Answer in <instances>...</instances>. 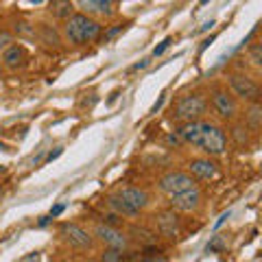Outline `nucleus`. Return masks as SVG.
<instances>
[{
  "instance_id": "obj_1",
  "label": "nucleus",
  "mask_w": 262,
  "mask_h": 262,
  "mask_svg": "<svg viewBox=\"0 0 262 262\" xmlns=\"http://www.w3.org/2000/svg\"><path fill=\"white\" fill-rule=\"evenodd\" d=\"M63 35L70 44H90L101 35V24L96 20H92L90 15L85 13H72L68 20H66V27H63Z\"/></svg>"
},
{
  "instance_id": "obj_2",
  "label": "nucleus",
  "mask_w": 262,
  "mask_h": 262,
  "mask_svg": "<svg viewBox=\"0 0 262 262\" xmlns=\"http://www.w3.org/2000/svg\"><path fill=\"white\" fill-rule=\"evenodd\" d=\"M203 112H206V98L201 94H188V96H182L175 103L173 118L184 120V122H194Z\"/></svg>"
},
{
  "instance_id": "obj_3",
  "label": "nucleus",
  "mask_w": 262,
  "mask_h": 262,
  "mask_svg": "<svg viewBox=\"0 0 262 262\" xmlns=\"http://www.w3.org/2000/svg\"><path fill=\"white\" fill-rule=\"evenodd\" d=\"M227 146V136L221 127H214L210 122H203V140H201V151L208 155H223Z\"/></svg>"
},
{
  "instance_id": "obj_4",
  "label": "nucleus",
  "mask_w": 262,
  "mask_h": 262,
  "mask_svg": "<svg viewBox=\"0 0 262 262\" xmlns=\"http://www.w3.org/2000/svg\"><path fill=\"white\" fill-rule=\"evenodd\" d=\"M160 190L166 192V194H179V192H186L190 190V188H194V179L188 175V173H182V170H173V173H166L160 182Z\"/></svg>"
},
{
  "instance_id": "obj_5",
  "label": "nucleus",
  "mask_w": 262,
  "mask_h": 262,
  "mask_svg": "<svg viewBox=\"0 0 262 262\" xmlns=\"http://www.w3.org/2000/svg\"><path fill=\"white\" fill-rule=\"evenodd\" d=\"M229 85H232V92L243 101H258V83L251 77L236 72L229 77Z\"/></svg>"
},
{
  "instance_id": "obj_6",
  "label": "nucleus",
  "mask_w": 262,
  "mask_h": 262,
  "mask_svg": "<svg viewBox=\"0 0 262 262\" xmlns=\"http://www.w3.org/2000/svg\"><path fill=\"white\" fill-rule=\"evenodd\" d=\"M94 236L101 243H105L110 249H116V251H120V249H125L127 247V236L120 232V229H116V227H112V225H105V223H98L96 227H94Z\"/></svg>"
},
{
  "instance_id": "obj_7",
  "label": "nucleus",
  "mask_w": 262,
  "mask_h": 262,
  "mask_svg": "<svg viewBox=\"0 0 262 262\" xmlns=\"http://www.w3.org/2000/svg\"><path fill=\"white\" fill-rule=\"evenodd\" d=\"M212 105L221 118H234L238 114V103H236V96L227 90H216L214 96H212Z\"/></svg>"
},
{
  "instance_id": "obj_8",
  "label": "nucleus",
  "mask_w": 262,
  "mask_h": 262,
  "mask_svg": "<svg viewBox=\"0 0 262 262\" xmlns=\"http://www.w3.org/2000/svg\"><path fill=\"white\" fill-rule=\"evenodd\" d=\"M199 206H201V190L196 186L190 188V190H186V192L170 196V208L179 210V212H194Z\"/></svg>"
},
{
  "instance_id": "obj_9",
  "label": "nucleus",
  "mask_w": 262,
  "mask_h": 262,
  "mask_svg": "<svg viewBox=\"0 0 262 262\" xmlns=\"http://www.w3.org/2000/svg\"><path fill=\"white\" fill-rule=\"evenodd\" d=\"M61 234H63V238L72 245V247H79V249L92 247V236H90L83 227H79L77 223H63L61 225Z\"/></svg>"
},
{
  "instance_id": "obj_10",
  "label": "nucleus",
  "mask_w": 262,
  "mask_h": 262,
  "mask_svg": "<svg viewBox=\"0 0 262 262\" xmlns=\"http://www.w3.org/2000/svg\"><path fill=\"white\" fill-rule=\"evenodd\" d=\"M122 201H127L131 208H136L138 212L144 210L149 206V192L142 190V188H136V186H122L120 190L116 192Z\"/></svg>"
},
{
  "instance_id": "obj_11",
  "label": "nucleus",
  "mask_w": 262,
  "mask_h": 262,
  "mask_svg": "<svg viewBox=\"0 0 262 262\" xmlns=\"http://www.w3.org/2000/svg\"><path fill=\"white\" fill-rule=\"evenodd\" d=\"M179 140H184L186 144H192L196 149H201V140H203V122L194 120V122H184L177 129Z\"/></svg>"
},
{
  "instance_id": "obj_12",
  "label": "nucleus",
  "mask_w": 262,
  "mask_h": 262,
  "mask_svg": "<svg viewBox=\"0 0 262 262\" xmlns=\"http://www.w3.org/2000/svg\"><path fill=\"white\" fill-rule=\"evenodd\" d=\"M190 173H192L190 177L203 179V182H210V179L219 177V168H216V164L212 162V160L201 158V160H192L190 162Z\"/></svg>"
},
{
  "instance_id": "obj_13",
  "label": "nucleus",
  "mask_w": 262,
  "mask_h": 262,
  "mask_svg": "<svg viewBox=\"0 0 262 262\" xmlns=\"http://www.w3.org/2000/svg\"><path fill=\"white\" fill-rule=\"evenodd\" d=\"M158 229H160L162 236H166V238H177L179 223H177L175 212H162V214H158Z\"/></svg>"
},
{
  "instance_id": "obj_14",
  "label": "nucleus",
  "mask_w": 262,
  "mask_h": 262,
  "mask_svg": "<svg viewBox=\"0 0 262 262\" xmlns=\"http://www.w3.org/2000/svg\"><path fill=\"white\" fill-rule=\"evenodd\" d=\"M79 7L85 13H101V15L114 13V3H110V0H81Z\"/></svg>"
},
{
  "instance_id": "obj_15",
  "label": "nucleus",
  "mask_w": 262,
  "mask_h": 262,
  "mask_svg": "<svg viewBox=\"0 0 262 262\" xmlns=\"http://www.w3.org/2000/svg\"><path fill=\"white\" fill-rule=\"evenodd\" d=\"M107 203H110V208H112L114 212H116V214H122V216H131V219L140 214V212H138L136 208H131L127 201H122L118 194H112L110 199H107Z\"/></svg>"
},
{
  "instance_id": "obj_16",
  "label": "nucleus",
  "mask_w": 262,
  "mask_h": 262,
  "mask_svg": "<svg viewBox=\"0 0 262 262\" xmlns=\"http://www.w3.org/2000/svg\"><path fill=\"white\" fill-rule=\"evenodd\" d=\"M22 59H24V51L20 46H9L7 51L3 53V66H7V68H11V70H15L18 66L22 63Z\"/></svg>"
},
{
  "instance_id": "obj_17",
  "label": "nucleus",
  "mask_w": 262,
  "mask_h": 262,
  "mask_svg": "<svg viewBox=\"0 0 262 262\" xmlns=\"http://www.w3.org/2000/svg\"><path fill=\"white\" fill-rule=\"evenodd\" d=\"M247 122H249V127L253 131L260 129V125H262V110H260V103L258 101H253L251 107L247 110Z\"/></svg>"
},
{
  "instance_id": "obj_18",
  "label": "nucleus",
  "mask_w": 262,
  "mask_h": 262,
  "mask_svg": "<svg viewBox=\"0 0 262 262\" xmlns=\"http://www.w3.org/2000/svg\"><path fill=\"white\" fill-rule=\"evenodd\" d=\"M53 13L55 18L59 20H68L72 13H75V5L72 3H53Z\"/></svg>"
},
{
  "instance_id": "obj_19",
  "label": "nucleus",
  "mask_w": 262,
  "mask_h": 262,
  "mask_svg": "<svg viewBox=\"0 0 262 262\" xmlns=\"http://www.w3.org/2000/svg\"><path fill=\"white\" fill-rule=\"evenodd\" d=\"M39 35H42V42L46 46H57V44H59V35H57V33L48 27V24H42V27H39Z\"/></svg>"
},
{
  "instance_id": "obj_20",
  "label": "nucleus",
  "mask_w": 262,
  "mask_h": 262,
  "mask_svg": "<svg viewBox=\"0 0 262 262\" xmlns=\"http://www.w3.org/2000/svg\"><path fill=\"white\" fill-rule=\"evenodd\" d=\"M249 61L253 66H260L262 63V44H253L249 48Z\"/></svg>"
},
{
  "instance_id": "obj_21",
  "label": "nucleus",
  "mask_w": 262,
  "mask_h": 262,
  "mask_svg": "<svg viewBox=\"0 0 262 262\" xmlns=\"http://www.w3.org/2000/svg\"><path fill=\"white\" fill-rule=\"evenodd\" d=\"M101 262H120V251H116V249H107V251H103Z\"/></svg>"
},
{
  "instance_id": "obj_22",
  "label": "nucleus",
  "mask_w": 262,
  "mask_h": 262,
  "mask_svg": "<svg viewBox=\"0 0 262 262\" xmlns=\"http://www.w3.org/2000/svg\"><path fill=\"white\" fill-rule=\"evenodd\" d=\"M170 44H173V37H166V39H162V42H160L158 46L153 48V57H160V55H162L164 51H166V48H168Z\"/></svg>"
},
{
  "instance_id": "obj_23",
  "label": "nucleus",
  "mask_w": 262,
  "mask_h": 262,
  "mask_svg": "<svg viewBox=\"0 0 262 262\" xmlns=\"http://www.w3.org/2000/svg\"><path fill=\"white\" fill-rule=\"evenodd\" d=\"M11 44H13V37L9 35V33H5V31H3V33H0V51H3V53H5V51H7V48H9V46H11Z\"/></svg>"
},
{
  "instance_id": "obj_24",
  "label": "nucleus",
  "mask_w": 262,
  "mask_h": 262,
  "mask_svg": "<svg viewBox=\"0 0 262 262\" xmlns=\"http://www.w3.org/2000/svg\"><path fill=\"white\" fill-rule=\"evenodd\" d=\"M221 249H223V238H221V236H214V241L208 245V251H221Z\"/></svg>"
},
{
  "instance_id": "obj_25",
  "label": "nucleus",
  "mask_w": 262,
  "mask_h": 262,
  "mask_svg": "<svg viewBox=\"0 0 262 262\" xmlns=\"http://www.w3.org/2000/svg\"><path fill=\"white\" fill-rule=\"evenodd\" d=\"M243 127H236L234 129V136H236V140H238V144H245V142H247V136H243Z\"/></svg>"
},
{
  "instance_id": "obj_26",
  "label": "nucleus",
  "mask_w": 262,
  "mask_h": 262,
  "mask_svg": "<svg viewBox=\"0 0 262 262\" xmlns=\"http://www.w3.org/2000/svg\"><path fill=\"white\" fill-rule=\"evenodd\" d=\"M164 101H166V94H162V96L158 98V103H155V105H153V107H151V114H158V112L162 110V105H164Z\"/></svg>"
},
{
  "instance_id": "obj_27",
  "label": "nucleus",
  "mask_w": 262,
  "mask_h": 262,
  "mask_svg": "<svg viewBox=\"0 0 262 262\" xmlns=\"http://www.w3.org/2000/svg\"><path fill=\"white\" fill-rule=\"evenodd\" d=\"M63 208H66V206H63V203H57V206H53V208H51V219H55V216H59V214H61V212H63Z\"/></svg>"
},
{
  "instance_id": "obj_28",
  "label": "nucleus",
  "mask_w": 262,
  "mask_h": 262,
  "mask_svg": "<svg viewBox=\"0 0 262 262\" xmlns=\"http://www.w3.org/2000/svg\"><path fill=\"white\" fill-rule=\"evenodd\" d=\"M61 153H63V149H55V151H51V153L46 155V162H53V160H57Z\"/></svg>"
},
{
  "instance_id": "obj_29",
  "label": "nucleus",
  "mask_w": 262,
  "mask_h": 262,
  "mask_svg": "<svg viewBox=\"0 0 262 262\" xmlns=\"http://www.w3.org/2000/svg\"><path fill=\"white\" fill-rule=\"evenodd\" d=\"M166 140H168V144H179V142H182V140H179V136L177 134H168V138H166Z\"/></svg>"
},
{
  "instance_id": "obj_30",
  "label": "nucleus",
  "mask_w": 262,
  "mask_h": 262,
  "mask_svg": "<svg viewBox=\"0 0 262 262\" xmlns=\"http://www.w3.org/2000/svg\"><path fill=\"white\" fill-rule=\"evenodd\" d=\"M146 66H149V59H142V61H138L131 70H142V68H146Z\"/></svg>"
},
{
  "instance_id": "obj_31",
  "label": "nucleus",
  "mask_w": 262,
  "mask_h": 262,
  "mask_svg": "<svg viewBox=\"0 0 262 262\" xmlns=\"http://www.w3.org/2000/svg\"><path fill=\"white\" fill-rule=\"evenodd\" d=\"M227 219H229V212H225V214H221V219L216 221V225H214V227H221V225H223Z\"/></svg>"
},
{
  "instance_id": "obj_32",
  "label": "nucleus",
  "mask_w": 262,
  "mask_h": 262,
  "mask_svg": "<svg viewBox=\"0 0 262 262\" xmlns=\"http://www.w3.org/2000/svg\"><path fill=\"white\" fill-rule=\"evenodd\" d=\"M118 31H120V27H114V29H112V31L107 33V35H105V39H107V37H114V35H116Z\"/></svg>"
},
{
  "instance_id": "obj_33",
  "label": "nucleus",
  "mask_w": 262,
  "mask_h": 262,
  "mask_svg": "<svg viewBox=\"0 0 262 262\" xmlns=\"http://www.w3.org/2000/svg\"><path fill=\"white\" fill-rule=\"evenodd\" d=\"M48 221H51V216H44V219H42V221H39V227H44V225H46V223H48Z\"/></svg>"
},
{
  "instance_id": "obj_34",
  "label": "nucleus",
  "mask_w": 262,
  "mask_h": 262,
  "mask_svg": "<svg viewBox=\"0 0 262 262\" xmlns=\"http://www.w3.org/2000/svg\"><path fill=\"white\" fill-rule=\"evenodd\" d=\"M0 75H3V63H0Z\"/></svg>"
},
{
  "instance_id": "obj_35",
  "label": "nucleus",
  "mask_w": 262,
  "mask_h": 262,
  "mask_svg": "<svg viewBox=\"0 0 262 262\" xmlns=\"http://www.w3.org/2000/svg\"><path fill=\"white\" fill-rule=\"evenodd\" d=\"M61 262H68V260H61Z\"/></svg>"
}]
</instances>
